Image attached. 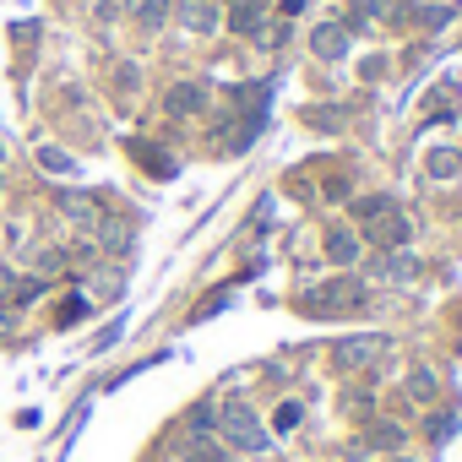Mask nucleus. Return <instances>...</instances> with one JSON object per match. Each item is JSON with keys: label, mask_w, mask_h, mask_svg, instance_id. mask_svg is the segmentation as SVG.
Listing matches in <instances>:
<instances>
[{"label": "nucleus", "mask_w": 462, "mask_h": 462, "mask_svg": "<svg viewBox=\"0 0 462 462\" xmlns=\"http://www.w3.org/2000/svg\"><path fill=\"white\" fill-rule=\"evenodd\" d=\"M217 435H223V446H235V451H267V430H262L256 408L240 402V397H228L217 408Z\"/></svg>", "instance_id": "obj_1"}, {"label": "nucleus", "mask_w": 462, "mask_h": 462, "mask_svg": "<svg viewBox=\"0 0 462 462\" xmlns=\"http://www.w3.org/2000/svg\"><path fill=\"white\" fill-rule=\"evenodd\" d=\"M365 305V283L359 278H332V283H321V289H305L300 294V310L305 316H343V310H359Z\"/></svg>", "instance_id": "obj_2"}, {"label": "nucleus", "mask_w": 462, "mask_h": 462, "mask_svg": "<svg viewBox=\"0 0 462 462\" xmlns=\"http://www.w3.org/2000/svg\"><path fill=\"white\" fill-rule=\"evenodd\" d=\"M359 240H370L375 251H402V245L413 240V223H408L402 207H381V212L365 223V235H359Z\"/></svg>", "instance_id": "obj_3"}, {"label": "nucleus", "mask_w": 462, "mask_h": 462, "mask_svg": "<svg viewBox=\"0 0 462 462\" xmlns=\"http://www.w3.org/2000/svg\"><path fill=\"white\" fill-rule=\"evenodd\" d=\"M386 348H392V337H381V332H359V337H343V343L332 348V359H337L343 370H365V365H375Z\"/></svg>", "instance_id": "obj_4"}, {"label": "nucleus", "mask_w": 462, "mask_h": 462, "mask_svg": "<svg viewBox=\"0 0 462 462\" xmlns=\"http://www.w3.org/2000/svg\"><path fill=\"white\" fill-rule=\"evenodd\" d=\"M174 12H180V23L190 33H217V23H223L217 0H174Z\"/></svg>", "instance_id": "obj_5"}, {"label": "nucleus", "mask_w": 462, "mask_h": 462, "mask_svg": "<svg viewBox=\"0 0 462 462\" xmlns=\"http://www.w3.org/2000/svg\"><path fill=\"white\" fill-rule=\"evenodd\" d=\"M228 28H235L240 39H256L262 28H267V6L262 0H235V6H228V17H223Z\"/></svg>", "instance_id": "obj_6"}, {"label": "nucleus", "mask_w": 462, "mask_h": 462, "mask_svg": "<svg viewBox=\"0 0 462 462\" xmlns=\"http://www.w3.org/2000/svg\"><path fill=\"white\" fill-rule=\"evenodd\" d=\"M359 251H365L359 228H327V262H332V267H354Z\"/></svg>", "instance_id": "obj_7"}, {"label": "nucleus", "mask_w": 462, "mask_h": 462, "mask_svg": "<svg viewBox=\"0 0 462 462\" xmlns=\"http://www.w3.org/2000/svg\"><path fill=\"white\" fill-rule=\"evenodd\" d=\"M310 50H316L321 60H343V55H348V23H321V28L310 33Z\"/></svg>", "instance_id": "obj_8"}, {"label": "nucleus", "mask_w": 462, "mask_h": 462, "mask_svg": "<svg viewBox=\"0 0 462 462\" xmlns=\"http://www.w3.org/2000/svg\"><path fill=\"white\" fill-rule=\"evenodd\" d=\"M163 109H169L174 120H190V115H201V109H207V88H196V82H180V88H169Z\"/></svg>", "instance_id": "obj_9"}, {"label": "nucleus", "mask_w": 462, "mask_h": 462, "mask_svg": "<svg viewBox=\"0 0 462 462\" xmlns=\"http://www.w3.org/2000/svg\"><path fill=\"white\" fill-rule=\"evenodd\" d=\"M60 212H66L71 223H82V228H98V223H104V207H98L88 190H60Z\"/></svg>", "instance_id": "obj_10"}, {"label": "nucleus", "mask_w": 462, "mask_h": 462, "mask_svg": "<svg viewBox=\"0 0 462 462\" xmlns=\"http://www.w3.org/2000/svg\"><path fill=\"white\" fill-rule=\"evenodd\" d=\"M180 462H228V451H223V440H217V435L190 430V435L180 440Z\"/></svg>", "instance_id": "obj_11"}, {"label": "nucleus", "mask_w": 462, "mask_h": 462, "mask_svg": "<svg viewBox=\"0 0 462 462\" xmlns=\"http://www.w3.org/2000/svg\"><path fill=\"white\" fill-rule=\"evenodd\" d=\"M375 446H381V451H397V446H402V430H397V424H375L370 435H359V440L348 446V457H365V451H375Z\"/></svg>", "instance_id": "obj_12"}, {"label": "nucleus", "mask_w": 462, "mask_h": 462, "mask_svg": "<svg viewBox=\"0 0 462 462\" xmlns=\"http://www.w3.org/2000/svg\"><path fill=\"white\" fill-rule=\"evenodd\" d=\"M370 273H375V278H386V283H392V278L402 283V278H413V262H408L402 251H381V256L370 262Z\"/></svg>", "instance_id": "obj_13"}, {"label": "nucleus", "mask_w": 462, "mask_h": 462, "mask_svg": "<svg viewBox=\"0 0 462 462\" xmlns=\"http://www.w3.org/2000/svg\"><path fill=\"white\" fill-rule=\"evenodd\" d=\"M424 169H430V180H457V174H462V152H457V147H435V152L424 158Z\"/></svg>", "instance_id": "obj_14"}, {"label": "nucleus", "mask_w": 462, "mask_h": 462, "mask_svg": "<svg viewBox=\"0 0 462 462\" xmlns=\"http://www.w3.org/2000/svg\"><path fill=\"white\" fill-rule=\"evenodd\" d=\"M435 392H440L435 370H413V375H408V397H413V402H435Z\"/></svg>", "instance_id": "obj_15"}, {"label": "nucleus", "mask_w": 462, "mask_h": 462, "mask_svg": "<svg viewBox=\"0 0 462 462\" xmlns=\"http://www.w3.org/2000/svg\"><path fill=\"white\" fill-rule=\"evenodd\" d=\"M125 6H131L136 23H147V28H158V23L169 17V0H125Z\"/></svg>", "instance_id": "obj_16"}, {"label": "nucleus", "mask_w": 462, "mask_h": 462, "mask_svg": "<svg viewBox=\"0 0 462 462\" xmlns=\"http://www.w3.org/2000/svg\"><path fill=\"white\" fill-rule=\"evenodd\" d=\"M39 169H50V174H77V158L60 152V147H39Z\"/></svg>", "instance_id": "obj_17"}, {"label": "nucleus", "mask_w": 462, "mask_h": 462, "mask_svg": "<svg viewBox=\"0 0 462 462\" xmlns=\"http://www.w3.org/2000/svg\"><path fill=\"white\" fill-rule=\"evenodd\" d=\"M381 207H392V196H359V201H348V212H354L359 223H370Z\"/></svg>", "instance_id": "obj_18"}, {"label": "nucleus", "mask_w": 462, "mask_h": 462, "mask_svg": "<svg viewBox=\"0 0 462 462\" xmlns=\"http://www.w3.org/2000/svg\"><path fill=\"white\" fill-rule=\"evenodd\" d=\"M88 310H93V305H88L82 294H71V300L60 305V327H77V321H88Z\"/></svg>", "instance_id": "obj_19"}, {"label": "nucleus", "mask_w": 462, "mask_h": 462, "mask_svg": "<svg viewBox=\"0 0 462 462\" xmlns=\"http://www.w3.org/2000/svg\"><path fill=\"white\" fill-rule=\"evenodd\" d=\"M424 430H430V440L440 446V440H451V435H457V419H451V413H430V424H424Z\"/></svg>", "instance_id": "obj_20"}, {"label": "nucleus", "mask_w": 462, "mask_h": 462, "mask_svg": "<svg viewBox=\"0 0 462 462\" xmlns=\"http://www.w3.org/2000/svg\"><path fill=\"white\" fill-rule=\"evenodd\" d=\"M98 228H104V245L109 251H131V235H125L120 223H98Z\"/></svg>", "instance_id": "obj_21"}, {"label": "nucleus", "mask_w": 462, "mask_h": 462, "mask_svg": "<svg viewBox=\"0 0 462 462\" xmlns=\"http://www.w3.org/2000/svg\"><path fill=\"white\" fill-rule=\"evenodd\" d=\"M300 424V402H283L278 413H273V430H294Z\"/></svg>", "instance_id": "obj_22"}, {"label": "nucleus", "mask_w": 462, "mask_h": 462, "mask_svg": "<svg viewBox=\"0 0 462 462\" xmlns=\"http://www.w3.org/2000/svg\"><path fill=\"white\" fill-rule=\"evenodd\" d=\"M223 305H228V294H212V300H207V305H196V321H207V316H217V310H223Z\"/></svg>", "instance_id": "obj_23"}, {"label": "nucleus", "mask_w": 462, "mask_h": 462, "mask_svg": "<svg viewBox=\"0 0 462 462\" xmlns=\"http://www.w3.org/2000/svg\"><path fill=\"white\" fill-rule=\"evenodd\" d=\"M451 23V12L446 6H435V12H424V28H446Z\"/></svg>", "instance_id": "obj_24"}, {"label": "nucleus", "mask_w": 462, "mask_h": 462, "mask_svg": "<svg viewBox=\"0 0 462 462\" xmlns=\"http://www.w3.org/2000/svg\"><path fill=\"white\" fill-rule=\"evenodd\" d=\"M300 12H310V0H283V17H300Z\"/></svg>", "instance_id": "obj_25"}, {"label": "nucleus", "mask_w": 462, "mask_h": 462, "mask_svg": "<svg viewBox=\"0 0 462 462\" xmlns=\"http://www.w3.org/2000/svg\"><path fill=\"white\" fill-rule=\"evenodd\" d=\"M370 6H375V0H370Z\"/></svg>", "instance_id": "obj_26"}]
</instances>
